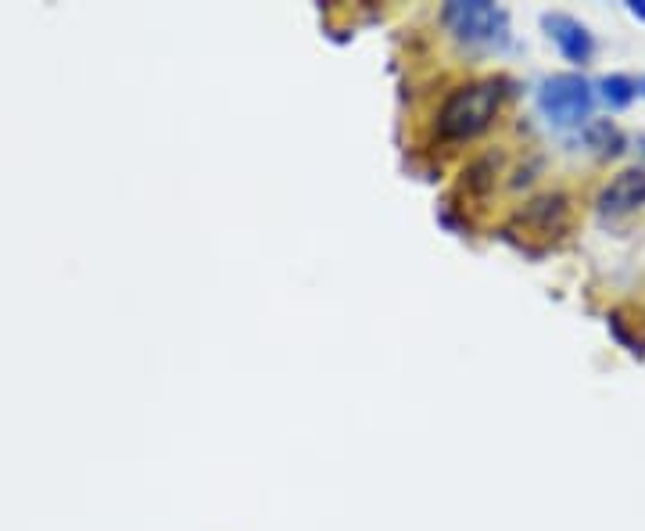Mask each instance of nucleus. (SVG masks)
<instances>
[{
  "label": "nucleus",
  "mask_w": 645,
  "mask_h": 531,
  "mask_svg": "<svg viewBox=\"0 0 645 531\" xmlns=\"http://www.w3.org/2000/svg\"><path fill=\"white\" fill-rule=\"evenodd\" d=\"M502 79H474V84L456 87L437 108L434 133L437 141H474L477 133H485L496 122L502 108Z\"/></svg>",
  "instance_id": "f257e3e1"
},
{
  "label": "nucleus",
  "mask_w": 645,
  "mask_h": 531,
  "mask_svg": "<svg viewBox=\"0 0 645 531\" xmlns=\"http://www.w3.org/2000/svg\"><path fill=\"white\" fill-rule=\"evenodd\" d=\"M538 108L553 126H563V130L585 126V122L592 119V108H596L592 84H588L585 76H574V73L545 79L538 90Z\"/></svg>",
  "instance_id": "f03ea898"
},
{
  "label": "nucleus",
  "mask_w": 645,
  "mask_h": 531,
  "mask_svg": "<svg viewBox=\"0 0 645 531\" xmlns=\"http://www.w3.org/2000/svg\"><path fill=\"white\" fill-rule=\"evenodd\" d=\"M442 22L466 44H488V40L505 36V11L488 0H452L442 11Z\"/></svg>",
  "instance_id": "7ed1b4c3"
},
{
  "label": "nucleus",
  "mask_w": 645,
  "mask_h": 531,
  "mask_svg": "<svg viewBox=\"0 0 645 531\" xmlns=\"http://www.w3.org/2000/svg\"><path fill=\"white\" fill-rule=\"evenodd\" d=\"M599 212L610 215V220H621V215L635 212L645 206V169L635 166V169H624L616 173L613 180L599 190Z\"/></svg>",
  "instance_id": "20e7f679"
},
{
  "label": "nucleus",
  "mask_w": 645,
  "mask_h": 531,
  "mask_svg": "<svg viewBox=\"0 0 645 531\" xmlns=\"http://www.w3.org/2000/svg\"><path fill=\"white\" fill-rule=\"evenodd\" d=\"M545 30H548V36L556 40V47L563 51V58H567V62H574V65L592 62L596 40H592V33H588L578 19L559 15V11H556V15H545Z\"/></svg>",
  "instance_id": "39448f33"
},
{
  "label": "nucleus",
  "mask_w": 645,
  "mask_h": 531,
  "mask_svg": "<svg viewBox=\"0 0 645 531\" xmlns=\"http://www.w3.org/2000/svg\"><path fill=\"white\" fill-rule=\"evenodd\" d=\"M567 198L563 195H542V198H534L531 206L520 212V223L531 226V230H538V234H553V230H559L563 223H567Z\"/></svg>",
  "instance_id": "423d86ee"
},
{
  "label": "nucleus",
  "mask_w": 645,
  "mask_h": 531,
  "mask_svg": "<svg viewBox=\"0 0 645 531\" xmlns=\"http://www.w3.org/2000/svg\"><path fill=\"white\" fill-rule=\"evenodd\" d=\"M599 90H602V98H607L610 108H627L631 101L638 98V84L631 76H607L599 84Z\"/></svg>",
  "instance_id": "0eeeda50"
},
{
  "label": "nucleus",
  "mask_w": 645,
  "mask_h": 531,
  "mask_svg": "<svg viewBox=\"0 0 645 531\" xmlns=\"http://www.w3.org/2000/svg\"><path fill=\"white\" fill-rule=\"evenodd\" d=\"M588 141H592L599 152H621V133H616L610 122H596L592 130H588Z\"/></svg>",
  "instance_id": "6e6552de"
},
{
  "label": "nucleus",
  "mask_w": 645,
  "mask_h": 531,
  "mask_svg": "<svg viewBox=\"0 0 645 531\" xmlns=\"http://www.w3.org/2000/svg\"><path fill=\"white\" fill-rule=\"evenodd\" d=\"M631 15H638V19H645V0H631Z\"/></svg>",
  "instance_id": "1a4fd4ad"
},
{
  "label": "nucleus",
  "mask_w": 645,
  "mask_h": 531,
  "mask_svg": "<svg viewBox=\"0 0 645 531\" xmlns=\"http://www.w3.org/2000/svg\"><path fill=\"white\" fill-rule=\"evenodd\" d=\"M638 90H642V93H645V79H642V84H638Z\"/></svg>",
  "instance_id": "9d476101"
}]
</instances>
